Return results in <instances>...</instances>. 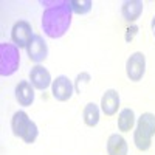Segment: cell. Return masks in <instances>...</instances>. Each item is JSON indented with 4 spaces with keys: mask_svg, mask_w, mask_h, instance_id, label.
Instances as JSON below:
<instances>
[{
    "mask_svg": "<svg viewBox=\"0 0 155 155\" xmlns=\"http://www.w3.org/2000/svg\"><path fill=\"white\" fill-rule=\"evenodd\" d=\"M73 9L68 2H58L42 12V30L51 39H59L65 34L71 25Z\"/></svg>",
    "mask_w": 155,
    "mask_h": 155,
    "instance_id": "6da1fadb",
    "label": "cell"
},
{
    "mask_svg": "<svg viewBox=\"0 0 155 155\" xmlns=\"http://www.w3.org/2000/svg\"><path fill=\"white\" fill-rule=\"evenodd\" d=\"M90 81V74L88 73H81V74H78L76 78V93H81V82H88Z\"/></svg>",
    "mask_w": 155,
    "mask_h": 155,
    "instance_id": "ac0fdd59",
    "label": "cell"
},
{
    "mask_svg": "<svg viewBox=\"0 0 155 155\" xmlns=\"http://www.w3.org/2000/svg\"><path fill=\"white\" fill-rule=\"evenodd\" d=\"M153 135H155V115L150 112H146L138 118L137 129L134 132V143L137 149L141 152L149 150Z\"/></svg>",
    "mask_w": 155,
    "mask_h": 155,
    "instance_id": "7a4b0ae2",
    "label": "cell"
},
{
    "mask_svg": "<svg viewBox=\"0 0 155 155\" xmlns=\"http://www.w3.org/2000/svg\"><path fill=\"white\" fill-rule=\"evenodd\" d=\"M71 9L76 14H87L92 9V0H70Z\"/></svg>",
    "mask_w": 155,
    "mask_h": 155,
    "instance_id": "2e32d148",
    "label": "cell"
},
{
    "mask_svg": "<svg viewBox=\"0 0 155 155\" xmlns=\"http://www.w3.org/2000/svg\"><path fill=\"white\" fill-rule=\"evenodd\" d=\"M135 124V113L132 109H123L118 115V129L121 132H129L132 130Z\"/></svg>",
    "mask_w": 155,
    "mask_h": 155,
    "instance_id": "5bb4252c",
    "label": "cell"
},
{
    "mask_svg": "<svg viewBox=\"0 0 155 155\" xmlns=\"http://www.w3.org/2000/svg\"><path fill=\"white\" fill-rule=\"evenodd\" d=\"M33 28L30 22L27 20H19L14 23V27L11 30V41L14 42L17 48H27L30 41L33 39Z\"/></svg>",
    "mask_w": 155,
    "mask_h": 155,
    "instance_id": "5b68a950",
    "label": "cell"
},
{
    "mask_svg": "<svg viewBox=\"0 0 155 155\" xmlns=\"http://www.w3.org/2000/svg\"><path fill=\"white\" fill-rule=\"evenodd\" d=\"M82 116H84V123L88 127H95L99 123V107L95 104V102H88V104L84 107Z\"/></svg>",
    "mask_w": 155,
    "mask_h": 155,
    "instance_id": "9a60e30c",
    "label": "cell"
},
{
    "mask_svg": "<svg viewBox=\"0 0 155 155\" xmlns=\"http://www.w3.org/2000/svg\"><path fill=\"white\" fill-rule=\"evenodd\" d=\"M143 2L140 0H127L121 6V14L124 17V20L127 22H135L137 19H140V16L143 14Z\"/></svg>",
    "mask_w": 155,
    "mask_h": 155,
    "instance_id": "7c38bea8",
    "label": "cell"
},
{
    "mask_svg": "<svg viewBox=\"0 0 155 155\" xmlns=\"http://www.w3.org/2000/svg\"><path fill=\"white\" fill-rule=\"evenodd\" d=\"M120 109V93L115 88L106 90V93L101 98V110L107 116H113Z\"/></svg>",
    "mask_w": 155,
    "mask_h": 155,
    "instance_id": "9c48e42d",
    "label": "cell"
},
{
    "mask_svg": "<svg viewBox=\"0 0 155 155\" xmlns=\"http://www.w3.org/2000/svg\"><path fill=\"white\" fill-rule=\"evenodd\" d=\"M126 73L129 79L134 82L143 79V76L146 73V56L141 51H137V53L129 56L126 62Z\"/></svg>",
    "mask_w": 155,
    "mask_h": 155,
    "instance_id": "277c9868",
    "label": "cell"
},
{
    "mask_svg": "<svg viewBox=\"0 0 155 155\" xmlns=\"http://www.w3.org/2000/svg\"><path fill=\"white\" fill-rule=\"evenodd\" d=\"M152 33H153V36H155V17L152 19Z\"/></svg>",
    "mask_w": 155,
    "mask_h": 155,
    "instance_id": "ffe728a7",
    "label": "cell"
},
{
    "mask_svg": "<svg viewBox=\"0 0 155 155\" xmlns=\"http://www.w3.org/2000/svg\"><path fill=\"white\" fill-rule=\"evenodd\" d=\"M16 99L23 107H28L34 102V87L30 81H20L16 85Z\"/></svg>",
    "mask_w": 155,
    "mask_h": 155,
    "instance_id": "8fae6325",
    "label": "cell"
},
{
    "mask_svg": "<svg viewBox=\"0 0 155 155\" xmlns=\"http://www.w3.org/2000/svg\"><path fill=\"white\" fill-rule=\"evenodd\" d=\"M30 81H31V85L37 90H47L53 81H51V74L50 71L42 67V65H34L30 71Z\"/></svg>",
    "mask_w": 155,
    "mask_h": 155,
    "instance_id": "ba28073f",
    "label": "cell"
},
{
    "mask_svg": "<svg viewBox=\"0 0 155 155\" xmlns=\"http://www.w3.org/2000/svg\"><path fill=\"white\" fill-rule=\"evenodd\" d=\"M20 64V53L14 44H0V74L11 76L14 74Z\"/></svg>",
    "mask_w": 155,
    "mask_h": 155,
    "instance_id": "3957f363",
    "label": "cell"
},
{
    "mask_svg": "<svg viewBox=\"0 0 155 155\" xmlns=\"http://www.w3.org/2000/svg\"><path fill=\"white\" fill-rule=\"evenodd\" d=\"M107 153L109 155H127V141L124 140V137L118 135V134H113L109 137L107 140Z\"/></svg>",
    "mask_w": 155,
    "mask_h": 155,
    "instance_id": "4fadbf2b",
    "label": "cell"
},
{
    "mask_svg": "<svg viewBox=\"0 0 155 155\" xmlns=\"http://www.w3.org/2000/svg\"><path fill=\"white\" fill-rule=\"evenodd\" d=\"M138 33V27L137 25H132V27H129L127 28V33H126V41L129 42V41H132V37L135 36Z\"/></svg>",
    "mask_w": 155,
    "mask_h": 155,
    "instance_id": "d6986e66",
    "label": "cell"
},
{
    "mask_svg": "<svg viewBox=\"0 0 155 155\" xmlns=\"http://www.w3.org/2000/svg\"><path fill=\"white\" fill-rule=\"evenodd\" d=\"M31 120L28 118V113L23 112V110H17L11 118V130L16 137L19 138H23L25 134L28 132V129L31 126Z\"/></svg>",
    "mask_w": 155,
    "mask_h": 155,
    "instance_id": "30bf717a",
    "label": "cell"
},
{
    "mask_svg": "<svg viewBox=\"0 0 155 155\" xmlns=\"http://www.w3.org/2000/svg\"><path fill=\"white\" fill-rule=\"evenodd\" d=\"M37 135H39V129H37L36 123L33 121L31 126H30V129H28V132L25 134V137H23L22 140H23L27 144H33L34 141H36V138H37Z\"/></svg>",
    "mask_w": 155,
    "mask_h": 155,
    "instance_id": "e0dca14e",
    "label": "cell"
},
{
    "mask_svg": "<svg viewBox=\"0 0 155 155\" xmlns=\"http://www.w3.org/2000/svg\"><path fill=\"white\" fill-rule=\"evenodd\" d=\"M73 92H74L73 82L64 74L58 76L51 84V93H53V98L58 101H68L73 96Z\"/></svg>",
    "mask_w": 155,
    "mask_h": 155,
    "instance_id": "8992f818",
    "label": "cell"
},
{
    "mask_svg": "<svg viewBox=\"0 0 155 155\" xmlns=\"http://www.w3.org/2000/svg\"><path fill=\"white\" fill-rule=\"evenodd\" d=\"M27 53H28L30 61L36 62L37 65H39V62H42V61L47 59V56H48V47H47V42L44 41L42 36H39V34L33 36L30 44L27 45Z\"/></svg>",
    "mask_w": 155,
    "mask_h": 155,
    "instance_id": "52a82bcc",
    "label": "cell"
}]
</instances>
